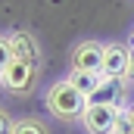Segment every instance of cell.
Instances as JSON below:
<instances>
[{
  "mask_svg": "<svg viewBox=\"0 0 134 134\" xmlns=\"http://www.w3.org/2000/svg\"><path fill=\"white\" fill-rule=\"evenodd\" d=\"M44 106H47V112H50L53 119H59V122H81V115H84V109H87V97L78 94L69 78H59V81H53V84L47 87Z\"/></svg>",
  "mask_w": 134,
  "mask_h": 134,
  "instance_id": "6da1fadb",
  "label": "cell"
},
{
  "mask_svg": "<svg viewBox=\"0 0 134 134\" xmlns=\"http://www.w3.org/2000/svg\"><path fill=\"white\" fill-rule=\"evenodd\" d=\"M9 59L41 66V47H37L31 31H13L0 37V63H9Z\"/></svg>",
  "mask_w": 134,
  "mask_h": 134,
  "instance_id": "7a4b0ae2",
  "label": "cell"
},
{
  "mask_svg": "<svg viewBox=\"0 0 134 134\" xmlns=\"http://www.w3.org/2000/svg\"><path fill=\"white\" fill-rule=\"evenodd\" d=\"M0 78H3V87L9 94H19V97H28L37 87V66L28 63H19V59H9V63H0Z\"/></svg>",
  "mask_w": 134,
  "mask_h": 134,
  "instance_id": "3957f363",
  "label": "cell"
},
{
  "mask_svg": "<svg viewBox=\"0 0 134 134\" xmlns=\"http://www.w3.org/2000/svg\"><path fill=\"white\" fill-rule=\"evenodd\" d=\"M122 112H125V106H115V103H87V109L81 115V128L87 134H112Z\"/></svg>",
  "mask_w": 134,
  "mask_h": 134,
  "instance_id": "277c9868",
  "label": "cell"
},
{
  "mask_svg": "<svg viewBox=\"0 0 134 134\" xmlns=\"http://www.w3.org/2000/svg\"><path fill=\"white\" fill-rule=\"evenodd\" d=\"M103 41H78L72 47V59H69V69L75 72H103Z\"/></svg>",
  "mask_w": 134,
  "mask_h": 134,
  "instance_id": "5b68a950",
  "label": "cell"
},
{
  "mask_svg": "<svg viewBox=\"0 0 134 134\" xmlns=\"http://www.w3.org/2000/svg\"><path fill=\"white\" fill-rule=\"evenodd\" d=\"M128 63H131V44L106 41V47H103V78H125Z\"/></svg>",
  "mask_w": 134,
  "mask_h": 134,
  "instance_id": "8992f818",
  "label": "cell"
},
{
  "mask_svg": "<svg viewBox=\"0 0 134 134\" xmlns=\"http://www.w3.org/2000/svg\"><path fill=\"white\" fill-rule=\"evenodd\" d=\"M125 91H128V78H103L100 91L87 103H115V106H125Z\"/></svg>",
  "mask_w": 134,
  "mask_h": 134,
  "instance_id": "52a82bcc",
  "label": "cell"
},
{
  "mask_svg": "<svg viewBox=\"0 0 134 134\" xmlns=\"http://www.w3.org/2000/svg\"><path fill=\"white\" fill-rule=\"evenodd\" d=\"M66 78L72 81V87H75L78 94H84L87 100L100 91V84H103V72H75V69H69Z\"/></svg>",
  "mask_w": 134,
  "mask_h": 134,
  "instance_id": "ba28073f",
  "label": "cell"
},
{
  "mask_svg": "<svg viewBox=\"0 0 134 134\" xmlns=\"http://www.w3.org/2000/svg\"><path fill=\"white\" fill-rule=\"evenodd\" d=\"M16 134H50V128H47L44 119H37V115H25V119H19Z\"/></svg>",
  "mask_w": 134,
  "mask_h": 134,
  "instance_id": "9c48e42d",
  "label": "cell"
},
{
  "mask_svg": "<svg viewBox=\"0 0 134 134\" xmlns=\"http://www.w3.org/2000/svg\"><path fill=\"white\" fill-rule=\"evenodd\" d=\"M16 125L19 122H13L9 109H0V134H16Z\"/></svg>",
  "mask_w": 134,
  "mask_h": 134,
  "instance_id": "30bf717a",
  "label": "cell"
},
{
  "mask_svg": "<svg viewBox=\"0 0 134 134\" xmlns=\"http://www.w3.org/2000/svg\"><path fill=\"white\" fill-rule=\"evenodd\" d=\"M112 134H134V125L125 119V112H122V119L115 122V128H112Z\"/></svg>",
  "mask_w": 134,
  "mask_h": 134,
  "instance_id": "8fae6325",
  "label": "cell"
},
{
  "mask_svg": "<svg viewBox=\"0 0 134 134\" xmlns=\"http://www.w3.org/2000/svg\"><path fill=\"white\" fill-rule=\"evenodd\" d=\"M125 78H128V84H134V50H131V63H128V75Z\"/></svg>",
  "mask_w": 134,
  "mask_h": 134,
  "instance_id": "7c38bea8",
  "label": "cell"
},
{
  "mask_svg": "<svg viewBox=\"0 0 134 134\" xmlns=\"http://www.w3.org/2000/svg\"><path fill=\"white\" fill-rule=\"evenodd\" d=\"M125 119L134 125V103H128V106H125Z\"/></svg>",
  "mask_w": 134,
  "mask_h": 134,
  "instance_id": "4fadbf2b",
  "label": "cell"
},
{
  "mask_svg": "<svg viewBox=\"0 0 134 134\" xmlns=\"http://www.w3.org/2000/svg\"><path fill=\"white\" fill-rule=\"evenodd\" d=\"M128 44H131V50H134V31H131V37H128Z\"/></svg>",
  "mask_w": 134,
  "mask_h": 134,
  "instance_id": "5bb4252c",
  "label": "cell"
}]
</instances>
